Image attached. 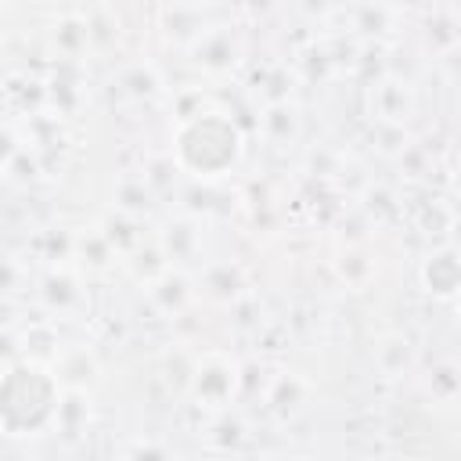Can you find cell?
I'll return each instance as SVG.
<instances>
[{
    "label": "cell",
    "instance_id": "cell-8",
    "mask_svg": "<svg viewBox=\"0 0 461 461\" xmlns=\"http://www.w3.org/2000/svg\"><path fill=\"white\" fill-rule=\"evenodd\" d=\"M241 288H245V277H241V270L234 263H212L202 274V292L209 299H216V303H230Z\"/></svg>",
    "mask_w": 461,
    "mask_h": 461
},
{
    "label": "cell",
    "instance_id": "cell-3",
    "mask_svg": "<svg viewBox=\"0 0 461 461\" xmlns=\"http://www.w3.org/2000/svg\"><path fill=\"white\" fill-rule=\"evenodd\" d=\"M241 364L223 353V349H205L194 357L191 371H187V396L194 407L209 411V414H223L230 411V403L241 393Z\"/></svg>",
    "mask_w": 461,
    "mask_h": 461
},
{
    "label": "cell",
    "instance_id": "cell-4",
    "mask_svg": "<svg viewBox=\"0 0 461 461\" xmlns=\"http://www.w3.org/2000/svg\"><path fill=\"white\" fill-rule=\"evenodd\" d=\"M187 54H191V61H194L202 72L223 76V72H230V68L241 61L245 47H241V40L230 32V25H220V22H216L209 32H202V36L187 47Z\"/></svg>",
    "mask_w": 461,
    "mask_h": 461
},
{
    "label": "cell",
    "instance_id": "cell-9",
    "mask_svg": "<svg viewBox=\"0 0 461 461\" xmlns=\"http://www.w3.org/2000/svg\"><path fill=\"white\" fill-rule=\"evenodd\" d=\"M306 396H310V385H306L299 375L285 371V375L274 378V385H270V393H267V403H270L277 414H295V411L306 403Z\"/></svg>",
    "mask_w": 461,
    "mask_h": 461
},
{
    "label": "cell",
    "instance_id": "cell-12",
    "mask_svg": "<svg viewBox=\"0 0 461 461\" xmlns=\"http://www.w3.org/2000/svg\"><path fill=\"white\" fill-rule=\"evenodd\" d=\"M14 158H18V140L7 126H0V173H7Z\"/></svg>",
    "mask_w": 461,
    "mask_h": 461
},
{
    "label": "cell",
    "instance_id": "cell-1",
    "mask_svg": "<svg viewBox=\"0 0 461 461\" xmlns=\"http://www.w3.org/2000/svg\"><path fill=\"white\" fill-rule=\"evenodd\" d=\"M61 393L65 389L54 367L32 360L7 364L0 371V432L14 439L43 436L47 429L58 425Z\"/></svg>",
    "mask_w": 461,
    "mask_h": 461
},
{
    "label": "cell",
    "instance_id": "cell-10",
    "mask_svg": "<svg viewBox=\"0 0 461 461\" xmlns=\"http://www.w3.org/2000/svg\"><path fill=\"white\" fill-rule=\"evenodd\" d=\"M79 281L68 274V270H54L47 281H43V299L54 306V310H68L72 303H79Z\"/></svg>",
    "mask_w": 461,
    "mask_h": 461
},
{
    "label": "cell",
    "instance_id": "cell-7",
    "mask_svg": "<svg viewBox=\"0 0 461 461\" xmlns=\"http://www.w3.org/2000/svg\"><path fill=\"white\" fill-rule=\"evenodd\" d=\"M50 40H54V47H58L65 58L83 54V50L90 47V22H86V14H79V11L61 14V18L50 25Z\"/></svg>",
    "mask_w": 461,
    "mask_h": 461
},
{
    "label": "cell",
    "instance_id": "cell-2",
    "mask_svg": "<svg viewBox=\"0 0 461 461\" xmlns=\"http://www.w3.org/2000/svg\"><path fill=\"white\" fill-rule=\"evenodd\" d=\"M245 151V137L238 122L227 112H194L184 115L176 137H173V158L184 173L198 180L223 176L238 166Z\"/></svg>",
    "mask_w": 461,
    "mask_h": 461
},
{
    "label": "cell",
    "instance_id": "cell-6",
    "mask_svg": "<svg viewBox=\"0 0 461 461\" xmlns=\"http://www.w3.org/2000/svg\"><path fill=\"white\" fill-rule=\"evenodd\" d=\"M148 295H151V303L162 310V313H180L191 299H194V288H191V281H187V274L184 270H176V267H166L158 277H151L148 281Z\"/></svg>",
    "mask_w": 461,
    "mask_h": 461
},
{
    "label": "cell",
    "instance_id": "cell-11",
    "mask_svg": "<svg viewBox=\"0 0 461 461\" xmlns=\"http://www.w3.org/2000/svg\"><path fill=\"white\" fill-rule=\"evenodd\" d=\"M119 461H176L158 439H130L126 447H122V454H119Z\"/></svg>",
    "mask_w": 461,
    "mask_h": 461
},
{
    "label": "cell",
    "instance_id": "cell-5",
    "mask_svg": "<svg viewBox=\"0 0 461 461\" xmlns=\"http://www.w3.org/2000/svg\"><path fill=\"white\" fill-rule=\"evenodd\" d=\"M457 281H461V270H457V252L454 245H443V249H432L421 263V288L436 299H454L457 292Z\"/></svg>",
    "mask_w": 461,
    "mask_h": 461
}]
</instances>
